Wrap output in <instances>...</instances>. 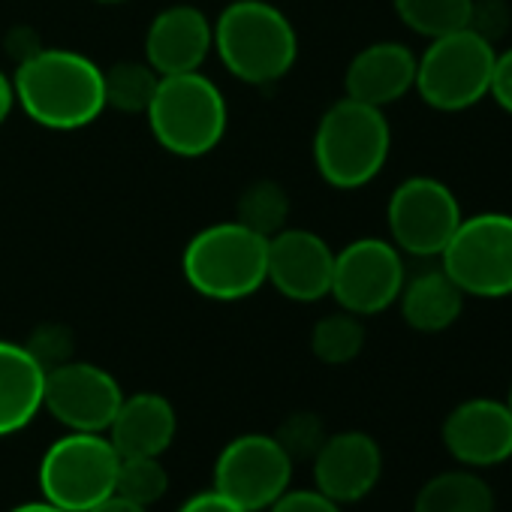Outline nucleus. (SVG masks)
I'll return each mask as SVG.
<instances>
[{
  "instance_id": "14",
  "label": "nucleus",
  "mask_w": 512,
  "mask_h": 512,
  "mask_svg": "<svg viewBox=\"0 0 512 512\" xmlns=\"http://www.w3.org/2000/svg\"><path fill=\"white\" fill-rule=\"evenodd\" d=\"M440 437L461 467H497L512 458V413L506 401L467 398L449 410Z\"/></svg>"
},
{
  "instance_id": "23",
  "label": "nucleus",
  "mask_w": 512,
  "mask_h": 512,
  "mask_svg": "<svg viewBox=\"0 0 512 512\" xmlns=\"http://www.w3.org/2000/svg\"><path fill=\"white\" fill-rule=\"evenodd\" d=\"M160 85V76L154 67L145 61H124L109 70H103V94H106V109L127 112V115H145L154 91Z\"/></svg>"
},
{
  "instance_id": "31",
  "label": "nucleus",
  "mask_w": 512,
  "mask_h": 512,
  "mask_svg": "<svg viewBox=\"0 0 512 512\" xmlns=\"http://www.w3.org/2000/svg\"><path fill=\"white\" fill-rule=\"evenodd\" d=\"M488 97L512 115V46L497 52L494 58V73H491V88H488Z\"/></svg>"
},
{
  "instance_id": "1",
  "label": "nucleus",
  "mask_w": 512,
  "mask_h": 512,
  "mask_svg": "<svg viewBox=\"0 0 512 512\" xmlns=\"http://www.w3.org/2000/svg\"><path fill=\"white\" fill-rule=\"evenodd\" d=\"M16 106L46 130H82L106 109L103 70L73 49H40L13 76Z\"/></svg>"
},
{
  "instance_id": "8",
  "label": "nucleus",
  "mask_w": 512,
  "mask_h": 512,
  "mask_svg": "<svg viewBox=\"0 0 512 512\" xmlns=\"http://www.w3.org/2000/svg\"><path fill=\"white\" fill-rule=\"evenodd\" d=\"M440 269L473 299L512 296V214L479 211L458 223Z\"/></svg>"
},
{
  "instance_id": "7",
  "label": "nucleus",
  "mask_w": 512,
  "mask_h": 512,
  "mask_svg": "<svg viewBox=\"0 0 512 512\" xmlns=\"http://www.w3.org/2000/svg\"><path fill=\"white\" fill-rule=\"evenodd\" d=\"M118 464L121 455L106 434L67 431L40 458V494L61 509L88 512L91 506L115 494Z\"/></svg>"
},
{
  "instance_id": "2",
  "label": "nucleus",
  "mask_w": 512,
  "mask_h": 512,
  "mask_svg": "<svg viewBox=\"0 0 512 512\" xmlns=\"http://www.w3.org/2000/svg\"><path fill=\"white\" fill-rule=\"evenodd\" d=\"M214 52L238 82L272 85L293 70L299 37L293 22L266 0H232L214 22Z\"/></svg>"
},
{
  "instance_id": "26",
  "label": "nucleus",
  "mask_w": 512,
  "mask_h": 512,
  "mask_svg": "<svg viewBox=\"0 0 512 512\" xmlns=\"http://www.w3.org/2000/svg\"><path fill=\"white\" fill-rule=\"evenodd\" d=\"M169 491V473L160 455H124L115 476V494L151 509Z\"/></svg>"
},
{
  "instance_id": "12",
  "label": "nucleus",
  "mask_w": 512,
  "mask_h": 512,
  "mask_svg": "<svg viewBox=\"0 0 512 512\" xmlns=\"http://www.w3.org/2000/svg\"><path fill=\"white\" fill-rule=\"evenodd\" d=\"M121 401L124 389L118 386V380L94 362L70 359L46 371L43 410H49L52 419L61 422L67 431L106 434Z\"/></svg>"
},
{
  "instance_id": "15",
  "label": "nucleus",
  "mask_w": 512,
  "mask_h": 512,
  "mask_svg": "<svg viewBox=\"0 0 512 512\" xmlns=\"http://www.w3.org/2000/svg\"><path fill=\"white\" fill-rule=\"evenodd\" d=\"M314 464V488L335 503L365 500L383 476V449L365 431H338L323 440Z\"/></svg>"
},
{
  "instance_id": "35",
  "label": "nucleus",
  "mask_w": 512,
  "mask_h": 512,
  "mask_svg": "<svg viewBox=\"0 0 512 512\" xmlns=\"http://www.w3.org/2000/svg\"><path fill=\"white\" fill-rule=\"evenodd\" d=\"M16 106V91H13V79L4 76V70H0V124H4L10 118Z\"/></svg>"
},
{
  "instance_id": "19",
  "label": "nucleus",
  "mask_w": 512,
  "mask_h": 512,
  "mask_svg": "<svg viewBox=\"0 0 512 512\" xmlns=\"http://www.w3.org/2000/svg\"><path fill=\"white\" fill-rule=\"evenodd\" d=\"M46 371L25 344L0 341V437L25 431L43 410Z\"/></svg>"
},
{
  "instance_id": "10",
  "label": "nucleus",
  "mask_w": 512,
  "mask_h": 512,
  "mask_svg": "<svg viewBox=\"0 0 512 512\" xmlns=\"http://www.w3.org/2000/svg\"><path fill=\"white\" fill-rule=\"evenodd\" d=\"M293 464L275 434H241L220 449L211 488L247 512H266L290 488Z\"/></svg>"
},
{
  "instance_id": "11",
  "label": "nucleus",
  "mask_w": 512,
  "mask_h": 512,
  "mask_svg": "<svg viewBox=\"0 0 512 512\" xmlns=\"http://www.w3.org/2000/svg\"><path fill=\"white\" fill-rule=\"evenodd\" d=\"M407 281L404 256L386 238H356L335 253L329 296L356 317L389 311Z\"/></svg>"
},
{
  "instance_id": "21",
  "label": "nucleus",
  "mask_w": 512,
  "mask_h": 512,
  "mask_svg": "<svg viewBox=\"0 0 512 512\" xmlns=\"http://www.w3.org/2000/svg\"><path fill=\"white\" fill-rule=\"evenodd\" d=\"M413 512H494V488L473 467L443 470L416 491Z\"/></svg>"
},
{
  "instance_id": "18",
  "label": "nucleus",
  "mask_w": 512,
  "mask_h": 512,
  "mask_svg": "<svg viewBox=\"0 0 512 512\" xmlns=\"http://www.w3.org/2000/svg\"><path fill=\"white\" fill-rule=\"evenodd\" d=\"M178 434V413L172 401L160 392L124 395L115 419L106 428V437L118 455H160L172 446Z\"/></svg>"
},
{
  "instance_id": "29",
  "label": "nucleus",
  "mask_w": 512,
  "mask_h": 512,
  "mask_svg": "<svg viewBox=\"0 0 512 512\" xmlns=\"http://www.w3.org/2000/svg\"><path fill=\"white\" fill-rule=\"evenodd\" d=\"M470 31L485 37L488 43L500 40L509 28V10L503 0H473V13H470Z\"/></svg>"
},
{
  "instance_id": "36",
  "label": "nucleus",
  "mask_w": 512,
  "mask_h": 512,
  "mask_svg": "<svg viewBox=\"0 0 512 512\" xmlns=\"http://www.w3.org/2000/svg\"><path fill=\"white\" fill-rule=\"evenodd\" d=\"M10 512H70V509H61V506H55V503H49V500H28V503H19V506H13Z\"/></svg>"
},
{
  "instance_id": "13",
  "label": "nucleus",
  "mask_w": 512,
  "mask_h": 512,
  "mask_svg": "<svg viewBox=\"0 0 512 512\" xmlns=\"http://www.w3.org/2000/svg\"><path fill=\"white\" fill-rule=\"evenodd\" d=\"M335 250L311 229L284 226L269 238L266 284H272L290 302H320L332 290Z\"/></svg>"
},
{
  "instance_id": "24",
  "label": "nucleus",
  "mask_w": 512,
  "mask_h": 512,
  "mask_svg": "<svg viewBox=\"0 0 512 512\" xmlns=\"http://www.w3.org/2000/svg\"><path fill=\"white\" fill-rule=\"evenodd\" d=\"M398 19L419 37L437 40L470 25L473 0H392Z\"/></svg>"
},
{
  "instance_id": "4",
  "label": "nucleus",
  "mask_w": 512,
  "mask_h": 512,
  "mask_svg": "<svg viewBox=\"0 0 512 512\" xmlns=\"http://www.w3.org/2000/svg\"><path fill=\"white\" fill-rule=\"evenodd\" d=\"M392 151V130L383 109L338 100L332 103L314 133V163L326 184L338 190H359L371 184Z\"/></svg>"
},
{
  "instance_id": "6",
  "label": "nucleus",
  "mask_w": 512,
  "mask_h": 512,
  "mask_svg": "<svg viewBox=\"0 0 512 512\" xmlns=\"http://www.w3.org/2000/svg\"><path fill=\"white\" fill-rule=\"evenodd\" d=\"M494 58V43L470 28L428 40V49L416 58L413 91L437 112H464L488 97Z\"/></svg>"
},
{
  "instance_id": "20",
  "label": "nucleus",
  "mask_w": 512,
  "mask_h": 512,
  "mask_svg": "<svg viewBox=\"0 0 512 512\" xmlns=\"http://www.w3.org/2000/svg\"><path fill=\"white\" fill-rule=\"evenodd\" d=\"M464 299L467 296L461 293V287L443 269H428L404 281L398 305H401L404 323L413 332L437 335L458 323L464 311Z\"/></svg>"
},
{
  "instance_id": "17",
  "label": "nucleus",
  "mask_w": 512,
  "mask_h": 512,
  "mask_svg": "<svg viewBox=\"0 0 512 512\" xmlns=\"http://www.w3.org/2000/svg\"><path fill=\"white\" fill-rule=\"evenodd\" d=\"M416 85V55L395 40L365 46L347 67L344 91L350 100L386 109Z\"/></svg>"
},
{
  "instance_id": "30",
  "label": "nucleus",
  "mask_w": 512,
  "mask_h": 512,
  "mask_svg": "<svg viewBox=\"0 0 512 512\" xmlns=\"http://www.w3.org/2000/svg\"><path fill=\"white\" fill-rule=\"evenodd\" d=\"M269 512H344V506L317 488H287Z\"/></svg>"
},
{
  "instance_id": "33",
  "label": "nucleus",
  "mask_w": 512,
  "mask_h": 512,
  "mask_svg": "<svg viewBox=\"0 0 512 512\" xmlns=\"http://www.w3.org/2000/svg\"><path fill=\"white\" fill-rule=\"evenodd\" d=\"M178 512H247V509H241L238 503H232V500L223 497L220 491L208 488V491H199V494L187 497V500L178 506Z\"/></svg>"
},
{
  "instance_id": "38",
  "label": "nucleus",
  "mask_w": 512,
  "mask_h": 512,
  "mask_svg": "<svg viewBox=\"0 0 512 512\" xmlns=\"http://www.w3.org/2000/svg\"><path fill=\"white\" fill-rule=\"evenodd\" d=\"M97 4H124V0H97Z\"/></svg>"
},
{
  "instance_id": "22",
  "label": "nucleus",
  "mask_w": 512,
  "mask_h": 512,
  "mask_svg": "<svg viewBox=\"0 0 512 512\" xmlns=\"http://www.w3.org/2000/svg\"><path fill=\"white\" fill-rule=\"evenodd\" d=\"M235 220L263 238L278 235L290 220V196L278 181H253L241 190L235 202Z\"/></svg>"
},
{
  "instance_id": "5",
  "label": "nucleus",
  "mask_w": 512,
  "mask_h": 512,
  "mask_svg": "<svg viewBox=\"0 0 512 512\" xmlns=\"http://www.w3.org/2000/svg\"><path fill=\"white\" fill-rule=\"evenodd\" d=\"M145 115L157 145L187 160L211 154L223 142L229 124L223 91L199 70L160 76Z\"/></svg>"
},
{
  "instance_id": "32",
  "label": "nucleus",
  "mask_w": 512,
  "mask_h": 512,
  "mask_svg": "<svg viewBox=\"0 0 512 512\" xmlns=\"http://www.w3.org/2000/svg\"><path fill=\"white\" fill-rule=\"evenodd\" d=\"M4 49H7V55L16 61V67L22 64V61H28V58H34L40 49H43V40H40V34L34 31V28H13L10 34H7V40H4Z\"/></svg>"
},
{
  "instance_id": "34",
  "label": "nucleus",
  "mask_w": 512,
  "mask_h": 512,
  "mask_svg": "<svg viewBox=\"0 0 512 512\" xmlns=\"http://www.w3.org/2000/svg\"><path fill=\"white\" fill-rule=\"evenodd\" d=\"M88 512H148V509L139 506V503H133V500H127V497H121V494H109L106 500H100Z\"/></svg>"
},
{
  "instance_id": "3",
  "label": "nucleus",
  "mask_w": 512,
  "mask_h": 512,
  "mask_svg": "<svg viewBox=\"0 0 512 512\" xmlns=\"http://www.w3.org/2000/svg\"><path fill=\"white\" fill-rule=\"evenodd\" d=\"M269 238L238 220L199 229L181 256V272L193 293L211 302H241L266 284Z\"/></svg>"
},
{
  "instance_id": "16",
  "label": "nucleus",
  "mask_w": 512,
  "mask_h": 512,
  "mask_svg": "<svg viewBox=\"0 0 512 512\" xmlns=\"http://www.w3.org/2000/svg\"><path fill=\"white\" fill-rule=\"evenodd\" d=\"M214 49V25L190 4L166 7L154 16L145 34V61L157 76L193 73Z\"/></svg>"
},
{
  "instance_id": "27",
  "label": "nucleus",
  "mask_w": 512,
  "mask_h": 512,
  "mask_svg": "<svg viewBox=\"0 0 512 512\" xmlns=\"http://www.w3.org/2000/svg\"><path fill=\"white\" fill-rule=\"evenodd\" d=\"M326 437H329V434H326L323 419H320L317 413H308V410H299V413L287 416L284 425L275 431V440L284 446V452H287L293 461L314 458Z\"/></svg>"
},
{
  "instance_id": "25",
  "label": "nucleus",
  "mask_w": 512,
  "mask_h": 512,
  "mask_svg": "<svg viewBox=\"0 0 512 512\" xmlns=\"http://www.w3.org/2000/svg\"><path fill=\"white\" fill-rule=\"evenodd\" d=\"M362 347H365V326L362 317L350 311L329 314L311 329V350L326 365H347L362 353Z\"/></svg>"
},
{
  "instance_id": "37",
  "label": "nucleus",
  "mask_w": 512,
  "mask_h": 512,
  "mask_svg": "<svg viewBox=\"0 0 512 512\" xmlns=\"http://www.w3.org/2000/svg\"><path fill=\"white\" fill-rule=\"evenodd\" d=\"M506 407H509V413H512V383H509V395H506Z\"/></svg>"
},
{
  "instance_id": "9",
  "label": "nucleus",
  "mask_w": 512,
  "mask_h": 512,
  "mask_svg": "<svg viewBox=\"0 0 512 512\" xmlns=\"http://www.w3.org/2000/svg\"><path fill=\"white\" fill-rule=\"evenodd\" d=\"M461 220L458 196L431 175L404 178L386 205L392 244L410 256H440Z\"/></svg>"
},
{
  "instance_id": "28",
  "label": "nucleus",
  "mask_w": 512,
  "mask_h": 512,
  "mask_svg": "<svg viewBox=\"0 0 512 512\" xmlns=\"http://www.w3.org/2000/svg\"><path fill=\"white\" fill-rule=\"evenodd\" d=\"M28 353L43 365V371H52L64 362L73 359V350H76V338L67 326L61 323H46L40 326L31 338H28Z\"/></svg>"
}]
</instances>
